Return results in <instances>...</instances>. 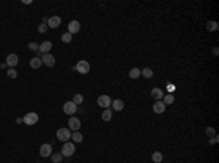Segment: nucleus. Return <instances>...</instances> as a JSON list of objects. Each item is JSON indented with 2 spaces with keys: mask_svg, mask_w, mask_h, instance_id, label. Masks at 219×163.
Wrapping results in <instances>:
<instances>
[{
  "mask_svg": "<svg viewBox=\"0 0 219 163\" xmlns=\"http://www.w3.org/2000/svg\"><path fill=\"white\" fill-rule=\"evenodd\" d=\"M73 103H75V105H79V103H82V102H83V96H82L81 93H75V96H73Z\"/></svg>",
  "mask_w": 219,
  "mask_h": 163,
  "instance_id": "26",
  "label": "nucleus"
},
{
  "mask_svg": "<svg viewBox=\"0 0 219 163\" xmlns=\"http://www.w3.org/2000/svg\"><path fill=\"white\" fill-rule=\"evenodd\" d=\"M139 76H140V69H138V67H133L132 70L129 71V77L130 79H138Z\"/></svg>",
  "mask_w": 219,
  "mask_h": 163,
  "instance_id": "19",
  "label": "nucleus"
},
{
  "mask_svg": "<svg viewBox=\"0 0 219 163\" xmlns=\"http://www.w3.org/2000/svg\"><path fill=\"white\" fill-rule=\"evenodd\" d=\"M60 23H61L60 16H51L50 19L47 20V26H50V28H57V26H60Z\"/></svg>",
  "mask_w": 219,
  "mask_h": 163,
  "instance_id": "13",
  "label": "nucleus"
},
{
  "mask_svg": "<svg viewBox=\"0 0 219 163\" xmlns=\"http://www.w3.org/2000/svg\"><path fill=\"white\" fill-rule=\"evenodd\" d=\"M162 159H164V156H162V153H161V152L152 153V160L155 163H161V162H162Z\"/></svg>",
  "mask_w": 219,
  "mask_h": 163,
  "instance_id": "22",
  "label": "nucleus"
},
{
  "mask_svg": "<svg viewBox=\"0 0 219 163\" xmlns=\"http://www.w3.org/2000/svg\"><path fill=\"white\" fill-rule=\"evenodd\" d=\"M63 111H64V114H67V115H73V114L77 111V105H75L73 102H66V103L63 105Z\"/></svg>",
  "mask_w": 219,
  "mask_h": 163,
  "instance_id": "8",
  "label": "nucleus"
},
{
  "mask_svg": "<svg viewBox=\"0 0 219 163\" xmlns=\"http://www.w3.org/2000/svg\"><path fill=\"white\" fill-rule=\"evenodd\" d=\"M6 67H7V64H6V63H2V64H0V69H6Z\"/></svg>",
  "mask_w": 219,
  "mask_h": 163,
  "instance_id": "33",
  "label": "nucleus"
},
{
  "mask_svg": "<svg viewBox=\"0 0 219 163\" xmlns=\"http://www.w3.org/2000/svg\"><path fill=\"white\" fill-rule=\"evenodd\" d=\"M140 74H142L143 77H146V79H151V77L153 76V71H152V69H149V67H145L143 70H140Z\"/></svg>",
  "mask_w": 219,
  "mask_h": 163,
  "instance_id": "20",
  "label": "nucleus"
},
{
  "mask_svg": "<svg viewBox=\"0 0 219 163\" xmlns=\"http://www.w3.org/2000/svg\"><path fill=\"white\" fill-rule=\"evenodd\" d=\"M46 31H47V23H41V25L38 26V32H40V34H44Z\"/></svg>",
  "mask_w": 219,
  "mask_h": 163,
  "instance_id": "31",
  "label": "nucleus"
},
{
  "mask_svg": "<svg viewBox=\"0 0 219 163\" xmlns=\"http://www.w3.org/2000/svg\"><path fill=\"white\" fill-rule=\"evenodd\" d=\"M111 107H112V109H114L116 112L123 111V109H124V102H123L121 99H116V101L111 102Z\"/></svg>",
  "mask_w": 219,
  "mask_h": 163,
  "instance_id": "17",
  "label": "nucleus"
},
{
  "mask_svg": "<svg viewBox=\"0 0 219 163\" xmlns=\"http://www.w3.org/2000/svg\"><path fill=\"white\" fill-rule=\"evenodd\" d=\"M51 48H53V44H51L50 41H44V42H42V44L40 45L38 51H40L41 54H48Z\"/></svg>",
  "mask_w": 219,
  "mask_h": 163,
  "instance_id": "14",
  "label": "nucleus"
},
{
  "mask_svg": "<svg viewBox=\"0 0 219 163\" xmlns=\"http://www.w3.org/2000/svg\"><path fill=\"white\" fill-rule=\"evenodd\" d=\"M101 118L104 119V121H111V118H112V112H111V109H110V108L104 109V112H102Z\"/></svg>",
  "mask_w": 219,
  "mask_h": 163,
  "instance_id": "18",
  "label": "nucleus"
},
{
  "mask_svg": "<svg viewBox=\"0 0 219 163\" xmlns=\"http://www.w3.org/2000/svg\"><path fill=\"white\" fill-rule=\"evenodd\" d=\"M212 52H213V56H218L219 50H218V48H216V47H215V48H213V51H212Z\"/></svg>",
  "mask_w": 219,
  "mask_h": 163,
  "instance_id": "32",
  "label": "nucleus"
},
{
  "mask_svg": "<svg viewBox=\"0 0 219 163\" xmlns=\"http://www.w3.org/2000/svg\"><path fill=\"white\" fill-rule=\"evenodd\" d=\"M72 140L75 143H82L83 141V136H82L79 131H73V134H72Z\"/></svg>",
  "mask_w": 219,
  "mask_h": 163,
  "instance_id": "21",
  "label": "nucleus"
},
{
  "mask_svg": "<svg viewBox=\"0 0 219 163\" xmlns=\"http://www.w3.org/2000/svg\"><path fill=\"white\" fill-rule=\"evenodd\" d=\"M151 95H152V98L155 99V101H161L164 98V90L162 89H159V87H153L152 92H151Z\"/></svg>",
  "mask_w": 219,
  "mask_h": 163,
  "instance_id": "15",
  "label": "nucleus"
},
{
  "mask_svg": "<svg viewBox=\"0 0 219 163\" xmlns=\"http://www.w3.org/2000/svg\"><path fill=\"white\" fill-rule=\"evenodd\" d=\"M29 66H31V69L38 70V69L42 66V61H41L40 57H34V58H31V60H29Z\"/></svg>",
  "mask_w": 219,
  "mask_h": 163,
  "instance_id": "16",
  "label": "nucleus"
},
{
  "mask_svg": "<svg viewBox=\"0 0 219 163\" xmlns=\"http://www.w3.org/2000/svg\"><path fill=\"white\" fill-rule=\"evenodd\" d=\"M61 154L63 156H67V157H70L72 154L75 153V144L70 141H66L64 144H63V147H61Z\"/></svg>",
  "mask_w": 219,
  "mask_h": 163,
  "instance_id": "3",
  "label": "nucleus"
},
{
  "mask_svg": "<svg viewBox=\"0 0 219 163\" xmlns=\"http://www.w3.org/2000/svg\"><path fill=\"white\" fill-rule=\"evenodd\" d=\"M69 128L72 131H79L81 128V119L76 117H70L69 118Z\"/></svg>",
  "mask_w": 219,
  "mask_h": 163,
  "instance_id": "9",
  "label": "nucleus"
},
{
  "mask_svg": "<svg viewBox=\"0 0 219 163\" xmlns=\"http://www.w3.org/2000/svg\"><path fill=\"white\" fill-rule=\"evenodd\" d=\"M16 122H18V124H20V122H24V118H18V119H16Z\"/></svg>",
  "mask_w": 219,
  "mask_h": 163,
  "instance_id": "34",
  "label": "nucleus"
},
{
  "mask_svg": "<svg viewBox=\"0 0 219 163\" xmlns=\"http://www.w3.org/2000/svg\"><path fill=\"white\" fill-rule=\"evenodd\" d=\"M67 28H69V34H77L81 31V23L77 20H70Z\"/></svg>",
  "mask_w": 219,
  "mask_h": 163,
  "instance_id": "10",
  "label": "nucleus"
},
{
  "mask_svg": "<svg viewBox=\"0 0 219 163\" xmlns=\"http://www.w3.org/2000/svg\"><path fill=\"white\" fill-rule=\"evenodd\" d=\"M7 76L10 77V79H16V76H18V73H16L15 69H9L7 70Z\"/></svg>",
  "mask_w": 219,
  "mask_h": 163,
  "instance_id": "29",
  "label": "nucleus"
},
{
  "mask_svg": "<svg viewBox=\"0 0 219 163\" xmlns=\"http://www.w3.org/2000/svg\"><path fill=\"white\" fill-rule=\"evenodd\" d=\"M38 119H40V117H38V114H35V112H29V114H26L25 117H24V122H25L26 125H34V124L38 122Z\"/></svg>",
  "mask_w": 219,
  "mask_h": 163,
  "instance_id": "4",
  "label": "nucleus"
},
{
  "mask_svg": "<svg viewBox=\"0 0 219 163\" xmlns=\"http://www.w3.org/2000/svg\"><path fill=\"white\" fill-rule=\"evenodd\" d=\"M206 134H208L209 137H215V136H216V131H215L213 127H208L206 128Z\"/></svg>",
  "mask_w": 219,
  "mask_h": 163,
  "instance_id": "28",
  "label": "nucleus"
},
{
  "mask_svg": "<svg viewBox=\"0 0 219 163\" xmlns=\"http://www.w3.org/2000/svg\"><path fill=\"white\" fill-rule=\"evenodd\" d=\"M18 56L16 54H9V56L6 57V64L9 66V69H13V67L18 64Z\"/></svg>",
  "mask_w": 219,
  "mask_h": 163,
  "instance_id": "12",
  "label": "nucleus"
},
{
  "mask_svg": "<svg viewBox=\"0 0 219 163\" xmlns=\"http://www.w3.org/2000/svg\"><path fill=\"white\" fill-rule=\"evenodd\" d=\"M111 98L108 96V95H101V96H98V105L102 107L104 109H107V108L111 107Z\"/></svg>",
  "mask_w": 219,
  "mask_h": 163,
  "instance_id": "6",
  "label": "nucleus"
},
{
  "mask_svg": "<svg viewBox=\"0 0 219 163\" xmlns=\"http://www.w3.org/2000/svg\"><path fill=\"white\" fill-rule=\"evenodd\" d=\"M164 103H165V105H171V103H174V95L173 93H168V95L164 96Z\"/></svg>",
  "mask_w": 219,
  "mask_h": 163,
  "instance_id": "25",
  "label": "nucleus"
},
{
  "mask_svg": "<svg viewBox=\"0 0 219 163\" xmlns=\"http://www.w3.org/2000/svg\"><path fill=\"white\" fill-rule=\"evenodd\" d=\"M165 108H167V105H165L164 102L156 101L155 103H153L152 109H153V112H155V114H164V112H165Z\"/></svg>",
  "mask_w": 219,
  "mask_h": 163,
  "instance_id": "11",
  "label": "nucleus"
},
{
  "mask_svg": "<svg viewBox=\"0 0 219 163\" xmlns=\"http://www.w3.org/2000/svg\"><path fill=\"white\" fill-rule=\"evenodd\" d=\"M40 154L42 156V157H48V156H51V154H53V146L48 144V143L42 144V146L40 147Z\"/></svg>",
  "mask_w": 219,
  "mask_h": 163,
  "instance_id": "7",
  "label": "nucleus"
},
{
  "mask_svg": "<svg viewBox=\"0 0 219 163\" xmlns=\"http://www.w3.org/2000/svg\"><path fill=\"white\" fill-rule=\"evenodd\" d=\"M56 136H57V140H59V141H63V143H66L67 140H70V137H72L69 128H59Z\"/></svg>",
  "mask_w": 219,
  "mask_h": 163,
  "instance_id": "2",
  "label": "nucleus"
},
{
  "mask_svg": "<svg viewBox=\"0 0 219 163\" xmlns=\"http://www.w3.org/2000/svg\"><path fill=\"white\" fill-rule=\"evenodd\" d=\"M73 70H76L77 73H81V74H88L89 70H91V66H89V63H88V61L81 60V61H77V64L75 66Z\"/></svg>",
  "mask_w": 219,
  "mask_h": 163,
  "instance_id": "1",
  "label": "nucleus"
},
{
  "mask_svg": "<svg viewBox=\"0 0 219 163\" xmlns=\"http://www.w3.org/2000/svg\"><path fill=\"white\" fill-rule=\"evenodd\" d=\"M41 61H42V64L47 67H54V64H56V58H54V56L53 54H42V57H41Z\"/></svg>",
  "mask_w": 219,
  "mask_h": 163,
  "instance_id": "5",
  "label": "nucleus"
},
{
  "mask_svg": "<svg viewBox=\"0 0 219 163\" xmlns=\"http://www.w3.org/2000/svg\"><path fill=\"white\" fill-rule=\"evenodd\" d=\"M206 28H208V31H216L219 28V25H218L216 20H209L208 25H206Z\"/></svg>",
  "mask_w": 219,
  "mask_h": 163,
  "instance_id": "24",
  "label": "nucleus"
},
{
  "mask_svg": "<svg viewBox=\"0 0 219 163\" xmlns=\"http://www.w3.org/2000/svg\"><path fill=\"white\" fill-rule=\"evenodd\" d=\"M61 159H63V154H61V153H59V152L51 154V162H53V163H60Z\"/></svg>",
  "mask_w": 219,
  "mask_h": 163,
  "instance_id": "23",
  "label": "nucleus"
},
{
  "mask_svg": "<svg viewBox=\"0 0 219 163\" xmlns=\"http://www.w3.org/2000/svg\"><path fill=\"white\" fill-rule=\"evenodd\" d=\"M28 48H29V50H32V51H38L40 45H38L37 42H29V44H28Z\"/></svg>",
  "mask_w": 219,
  "mask_h": 163,
  "instance_id": "30",
  "label": "nucleus"
},
{
  "mask_svg": "<svg viewBox=\"0 0 219 163\" xmlns=\"http://www.w3.org/2000/svg\"><path fill=\"white\" fill-rule=\"evenodd\" d=\"M61 41L64 42V44H69L72 41V34H69V32H64L63 35H61Z\"/></svg>",
  "mask_w": 219,
  "mask_h": 163,
  "instance_id": "27",
  "label": "nucleus"
}]
</instances>
